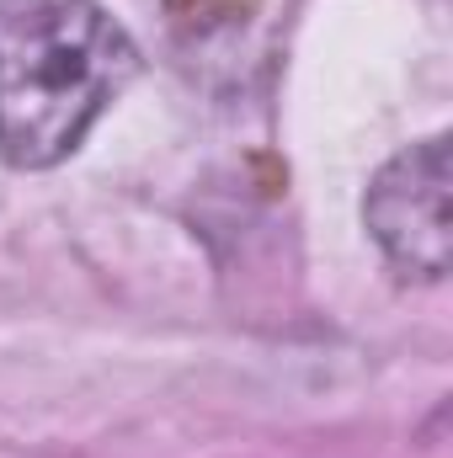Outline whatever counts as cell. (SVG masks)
<instances>
[{"mask_svg":"<svg viewBox=\"0 0 453 458\" xmlns=\"http://www.w3.org/2000/svg\"><path fill=\"white\" fill-rule=\"evenodd\" d=\"M363 219L400 272L438 283L449 272V139L432 133L400 149L373 176Z\"/></svg>","mask_w":453,"mask_h":458,"instance_id":"obj_2","label":"cell"},{"mask_svg":"<svg viewBox=\"0 0 453 458\" xmlns=\"http://www.w3.org/2000/svg\"><path fill=\"white\" fill-rule=\"evenodd\" d=\"M133 64L97 0H0V160L43 171L75 155Z\"/></svg>","mask_w":453,"mask_h":458,"instance_id":"obj_1","label":"cell"}]
</instances>
